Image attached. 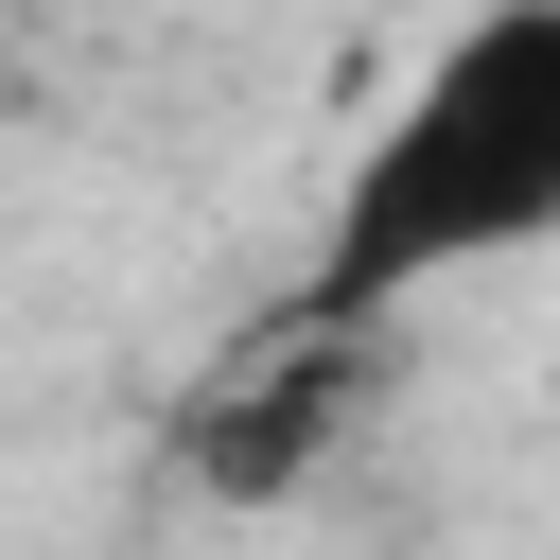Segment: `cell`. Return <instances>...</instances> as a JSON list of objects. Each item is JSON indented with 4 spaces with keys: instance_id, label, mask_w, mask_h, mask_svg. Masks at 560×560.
I'll use <instances>...</instances> for the list:
<instances>
[{
    "instance_id": "obj_1",
    "label": "cell",
    "mask_w": 560,
    "mask_h": 560,
    "mask_svg": "<svg viewBox=\"0 0 560 560\" xmlns=\"http://www.w3.org/2000/svg\"><path fill=\"white\" fill-rule=\"evenodd\" d=\"M560 228V0H490L420 52V88L350 140V192L315 228V280L280 315L332 332H402L438 280L508 262Z\"/></svg>"
},
{
    "instance_id": "obj_2",
    "label": "cell",
    "mask_w": 560,
    "mask_h": 560,
    "mask_svg": "<svg viewBox=\"0 0 560 560\" xmlns=\"http://www.w3.org/2000/svg\"><path fill=\"white\" fill-rule=\"evenodd\" d=\"M368 368H385V332H332V315H262L245 332V368L192 402V490H228V508H280V490H315L332 455H350V402H368Z\"/></svg>"
}]
</instances>
